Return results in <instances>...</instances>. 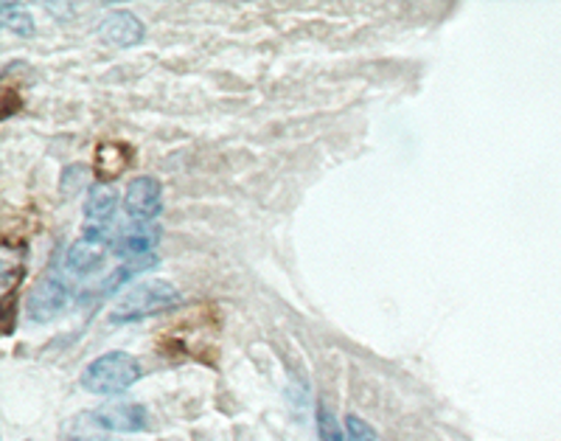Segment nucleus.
Returning <instances> with one entry per match:
<instances>
[{
	"label": "nucleus",
	"instance_id": "obj_1",
	"mask_svg": "<svg viewBox=\"0 0 561 441\" xmlns=\"http://www.w3.org/2000/svg\"><path fill=\"white\" fill-rule=\"evenodd\" d=\"M180 304V290L172 282L163 279H149L135 287H129L122 298L115 301V307L110 309V320L113 324H138L144 318H154Z\"/></svg>",
	"mask_w": 561,
	"mask_h": 441
},
{
	"label": "nucleus",
	"instance_id": "obj_11",
	"mask_svg": "<svg viewBox=\"0 0 561 441\" xmlns=\"http://www.w3.org/2000/svg\"><path fill=\"white\" fill-rule=\"evenodd\" d=\"M0 20L9 32H14L18 37H32L34 34V18L28 9L18 7V3H0Z\"/></svg>",
	"mask_w": 561,
	"mask_h": 441
},
{
	"label": "nucleus",
	"instance_id": "obj_6",
	"mask_svg": "<svg viewBox=\"0 0 561 441\" xmlns=\"http://www.w3.org/2000/svg\"><path fill=\"white\" fill-rule=\"evenodd\" d=\"M70 290L62 279L57 275H48L34 287L32 298H28V318L32 320H51L54 315L62 313L68 307Z\"/></svg>",
	"mask_w": 561,
	"mask_h": 441
},
{
	"label": "nucleus",
	"instance_id": "obj_9",
	"mask_svg": "<svg viewBox=\"0 0 561 441\" xmlns=\"http://www.w3.org/2000/svg\"><path fill=\"white\" fill-rule=\"evenodd\" d=\"M135 152L129 144L122 142H104L99 144L96 158H93V174H96V183H110L118 174H124V169L133 163Z\"/></svg>",
	"mask_w": 561,
	"mask_h": 441
},
{
	"label": "nucleus",
	"instance_id": "obj_3",
	"mask_svg": "<svg viewBox=\"0 0 561 441\" xmlns=\"http://www.w3.org/2000/svg\"><path fill=\"white\" fill-rule=\"evenodd\" d=\"M88 419L107 433H144L149 428L147 408L138 403H107Z\"/></svg>",
	"mask_w": 561,
	"mask_h": 441
},
{
	"label": "nucleus",
	"instance_id": "obj_14",
	"mask_svg": "<svg viewBox=\"0 0 561 441\" xmlns=\"http://www.w3.org/2000/svg\"><path fill=\"white\" fill-rule=\"evenodd\" d=\"M70 441H124V439H115V436H73Z\"/></svg>",
	"mask_w": 561,
	"mask_h": 441
},
{
	"label": "nucleus",
	"instance_id": "obj_8",
	"mask_svg": "<svg viewBox=\"0 0 561 441\" xmlns=\"http://www.w3.org/2000/svg\"><path fill=\"white\" fill-rule=\"evenodd\" d=\"M107 262V250L104 245L90 242V239H79V242L70 245L62 257L65 273L70 275H93L104 268Z\"/></svg>",
	"mask_w": 561,
	"mask_h": 441
},
{
	"label": "nucleus",
	"instance_id": "obj_12",
	"mask_svg": "<svg viewBox=\"0 0 561 441\" xmlns=\"http://www.w3.org/2000/svg\"><path fill=\"white\" fill-rule=\"evenodd\" d=\"M318 430L320 441H345V425L337 422V416L332 414L329 405H320L318 408Z\"/></svg>",
	"mask_w": 561,
	"mask_h": 441
},
{
	"label": "nucleus",
	"instance_id": "obj_4",
	"mask_svg": "<svg viewBox=\"0 0 561 441\" xmlns=\"http://www.w3.org/2000/svg\"><path fill=\"white\" fill-rule=\"evenodd\" d=\"M163 208V185L160 180L140 174L124 192V212L133 223H152Z\"/></svg>",
	"mask_w": 561,
	"mask_h": 441
},
{
	"label": "nucleus",
	"instance_id": "obj_10",
	"mask_svg": "<svg viewBox=\"0 0 561 441\" xmlns=\"http://www.w3.org/2000/svg\"><path fill=\"white\" fill-rule=\"evenodd\" d=\"M115 208H118V192H115L113 185L96 183L93 189H90L88 208H84V214H88L90 223L104 225L107 219H113Z\"/></svg>",
	"mask_w": 561,
	"mask_h": 441
},
{
	"label": "nucleus",
	"instance_id": "obj_2",
	"mask_svg": "<svg viewBox=\"0 0 561 441\" xmlns=\"http://www.w3.org/2000/svg\"><path fill=\"white\" fill-rule=\"evenodd\" d=\"M140 374L144 369L133 354L107 352L90 360L88 369L82 371V388L88 394H99V397H113V394H124L127 388H133Z\"/></svg>",
	"mask_w": 561,
	"mask_h": 441
},
{
	"label": "nucleus",
	"instance_id": "obj_7",
	"mask_svg": "<svg viewBox=\"0 0 561 441\" xmlns=\"http://www.w3.org/2000/svg\"><path fill=\"white\" fill-rule=\"evenodd\" d=\"M99 37L107 45H113V48H133V45H138L140 39L147 37V29H144L140 18H135L133 12L118 9V12H110L99 23Z\"/></svg>",
	"mask_w": 561,
	"mask_h": 441
},
{
	"label": "nucleus",
	"instance_id": "obj_5",
	"mask_svg": "<svg viewBox=\"0 0 561 441\" xmlns=\"http://www.w3.org/2000/svg\"><path fill=\"white\" fill-rule=\"evenodd\" d=\"M158 242L160 228H154L152 223H133V219H129L127 228L118 230L113 248L118 257L129 259V262H138V259H154Z\"/></svg>",
	"mask_w": 561,
	"mask_h": 441
},
{
	"label": "nucleus",
	"instance_id": "obj_13",
	"mask_svg": "<svg viewBox=\"0 0 561 441\" xmlns=\"http://www.w3.org/2000/svg\"><path fill=\"white\" fill-rule=\"evenodd\" d=\"M345 441H379V436L365 419L348 416V419H345Z\"/></svg>",
	"mask_w": 561,
	"mask_h": 441
}]
</instances>
